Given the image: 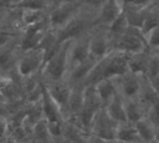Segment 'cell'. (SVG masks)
<instances>
[{"mask_svg": "<svg viewBox=\"0 0 159 143\" xmlns=\"http://www.w3.org/2000/svg\"><path fill=\"white\" fill-rule=\"evenodd\" d=\"M128 60H129V53L127 52L119 50L109 51L104 57L99 58L94 63V66L84 78L83 85L84 86L96 85L98 81L103 78H111L129 71Z\"/></svg>", "mask_w": 159, "mask_h": 143, "instance_id": "1", "label": "cell"}, {"mask_svg": "<svg viewBox=\"0 0 159 143\" xmlns=\"http://www.w3.org/2000/svg\"><path fill=\"white\" fill-rule=\"evenodd\" d=\"M97 14H98L97 9L82 5V7L73 16V19L70 20L68 24L65 25L61 30L56 31L58 42L73 40L76 37H80V36L88 34L92 30V27L96 25Z\"/></svg>", "mask_w": 159, "mask_h": 143, "instance_id": "2", "label": "cell"}, {"mask_svg": "<svg viewBox=\"0 0 159 143\" xmlns=\"http://www.w3.org/2000/svg\"><path fill=\"white\" fill-rule=\"evenodd\" d=\"M68 44L70 40L62 41L57 50L45 61L40 72L42 83L58 81L66 77L68 72Z\"/></svg>", "mask_w": 159, "mask_h": 143, "instance_id": "3", "label": "cell"}, {"mask_svg": "<svg viewBox=\"0 0 159 143\" xmlns=\"http://www.w3.org/2000/svg\"><path fill=\"white\" fill-rule=\"evenodd\" d=\"M118 122L113 119L106 108H101L89 126L87 142H116Z\"/></svg>", "mask_w": 159, "mask_h": 143, "instance_id": "4", "label": "cell"}, {"mask_svg": "<svg viewBox=\"0 0 159 143\" xmlns=\"http://www.w3.org/2000/svg\"><path fill=\"white\" fill-rule=\"evenodd\" d=\"M103 107H104V104H103L102 99L99 98V96H98V93L96 91L94 85L86 86L84 95H83V104H82V108L80 109V112L76 116H71V117H67V118L73 119L83 129H86V131L89 132V126H91L94 116Z\"/></svg>", "mask_w": 159, "mask_h": 143, "instance_id": "5", "label": "cell"}, {"mask_svg": "<svg viewBox=\"0 0 159 143\" xmlns=\"http://www.w3.org/2000/svg\"><path fill=\"white\" fill-rule=\"evenodd\" d=\"M82 4L78 0H57L47 12L48 27L58 31L80 11Z\"/></svg>", "mask_w": 159, "mask_h": 143, "instance_id": "6", "label": "cell"}, {"mask_svg": "<svg viewBox=\"0 0 159 143\" xmlns=\"http://www.w3.org/2000/svg\"><path fill=\"white\" fill-rule=\"evenodd\" d=\"M45 50H42L41 47H34L21 51L15 68L21 77H26L40 73L45 65Z\"/></svg>", "mask_w": 159, "mask_h": 143, "instance_id": "7", "label": "cell"}, {"mask_svg": "<svg viewBox=\"0 0 159 143\" xmlns=\"http://www.w3.org/2000/svg\"><path fill=\"white\" fill-rule=\"evenodd\" d=\"M147 47L148 45L145 40V34L142 31V29L129 25L127 30L114 41L112 50H119L127 53H133L142 51Z\"/></svg>", "mask_w": 159, "mask_h": 143, "instance_id": "8", "label": "cell"}, {"mask_svg": "<svg viewBox=\"0 0 159 143\" xmlns=\"http://www.w3.org/2000/svg\"><path fill=\"white\" fill-rule=\"evenodd\" d=\"M142 76L143 73H135L132 71H127L122 75H118L111 78L114 83L117 95L122 97L124 101H128V99H133L138 97Z\"/></svg>", "mask_w": 159, "mask_h": 143, "instance_id": "9", "label": "cell"}, {"mask_svg": "<svg viewBox=\"0 0 159 143\" xmlns=\"http://www.w3.org/2000/svg\"><path fill=\"white\" fill-rule=\"evenodd\" d=\"M89 36V53L93 58L99 60L112 51V41L108 32V26L94 25L88 34Z\"/></svg>", "mask_w": 159, "mask_h": 143, "instance_id": "10", "label": "cell"}, {"mask_svg": "<svg viewBox=\"0 0 159 143\" xmlns=\"http://www.w3.org/2000/svg\"><path fill=\"white\" fill-rule=\"evenodd\" d=\"M88 34L76 37L73 40H70V44H68V71L91 56Z\"/></svg>", "mask_w": 159, "mask_h": 143, "instance_id": "11", "label": "cell"}, {"mask_svg": "<svg viewBox=\"0 0 159 143\" xmlns=\"http://www.w3.org/2000/svg\"><path fill=\"white\" fill-rule=\"evenodd\" d=\"M45 88L47 90L48 95L52 97V99L60 106V108L65 109L70 93H71V83L65 78L58 80V81H53V82H48V83H43ZM65 116V114H63Z\"/></svg>", "mask_w": 159, "mask_h": 143, "instance_id": "12", "label": "cell"}, {"mask_svg": "<svg viewBox=\"0 0 159 143\" xmlns=\"http://www.w3.org/2000/svg\"><path fill=\"white\" fill-rule=\"evenodd\" d=\"M20 53H21V48H20V36H19L9 45L0 47V68L4 72H9L14 70Z\"/></svg>", "mask_w": 159, "mask_h": 143, "instance_id": "13", "label": "cell"}, {"mask_svg": "<svg viewBox=\"0 0 159 143\" xmlns=\"http://www.w3.org/2000/svg\"><path fill=\"white\" fill-rule=\"evenodd\" d=\"M123 1L122 0H107L99 9L96 19V25L109 26L111 22L123 11Z\"/></svg>", "mask_w": 159, "mask_h": 143, "instance_id": "14", "label": "cell"}, {"mask_svg": "<svg viewBox=\"0 0 159 143\" xmlns=\"http://www.w3.org/2000/svg\"><path fill=\"white\" fill-rule=\"evenodd\" d=\"M84 88L86 86L83 83H76L71 85V93L67 101V104L63 109L65 119L71 116H76L80 109L82 108L83 104V95H84Z\"/></svg>", "mask_w": 159, "mask_h": 143, "instance_id": "15", "label": "cell"}, {"mask_svg": "<svg viewBox=\"0 0 159 143\" xmlns=\"http://www.w3.org/2000/svg\"><path fill=\"white\" fill-rule=\"evenodd\" d=\"M138 101L142 103V106L144 107L145 112L155 103L159 101V93L155 91V88L153 87L150 80L143 75L142 76V82H140V87H139V92H138Z\"/></svg>", "mask_w": 159, "mask_h": 143, "instance_id": "16", "label": "cell"}, {"mask_svg": "<svg viewBox=\"0 0 159 143\" xmlns=\"http://www.w3.org/2000/svg\"><path fill=\"white\" fill-rule=\"evenodd\" d=\"M42 108H43V117L47 119V122L52 123V122H63L65 121L62 109L48 95L45 86H43V93H42Z\"/></svg>", "mask_w": 159, "mask_h": 143, "instance_id": "17", "label": "cell"}, {"mask_svg": "<svg viewBox=\"0 0 159 143\" xmlns=\"http://www.w3.org/2000/svg\"><path fill=\"white\" fill-rule=\"evenodd\" d=\"M98 60L93 58L92 56H89L87 60H84L83 62L78 63L77 66H75L73 68H71L67 75H66V80L71 83V85H76V83H83L84 78L87 77L88 72L92 70V67L94 66V63Z\"/></svg>", "mask_w": 159, "mask_h": 143, "instance_id": "18", "label": "cell"}, {"mask_svg": "<svg viewBox=\"0 0 159 143\" xmlns=\"http://www.w3.org/2000/svg\"><path fill=\"white\" fill-rule=\"evenodd\" d=\"M116 142H127V143H142L139 133L134 123L128 121L118 123L117 133H116Z\"/></svg>", "mask_w": 159, "mask_h": 143, "instance_id": "19", "label": "cell"}, {"mask_svg": "<svg viewBox=\"0 0 159 143\" xmlns=\"http://www.w3.org/2000/svg\"><path fill=\"white\" fill-rule=\"evenodd\" d=\"M148 6H138V5H133V4H124L123 5V11L127 16L128 24L132 25V26H137V27L142 29L145 15H147V11H148Z\"/></svg>", "mask_w": 159, "mask_h": 143, "instance_id": "20", "label": "cell"}, {"mask_svg": "<svg viewBox=\"0 0 159 143\" xmlns=\"http://www.w3.org/2000/svg\"><path fill=\"white\" fill-rule=\"evenodd\" d=\"M150 55V48L147 47L142 51L129 53V60H128V67L129 71L135 72V73H145L148 60Z\"/></svg>", "mask_w": 159, "mask_h": 143, "instance_id": "21", "label": "cell"}, {"mask_svg": "<svg viewBox=\"0 0 159 143\" xmlns=\"http://www.w3.org/2000/svg\"><path fill=\"white\" fill-rule=\"evenodd\" d=\"M104 108H106V111L109 113V116H111L113 119H116L118 123L127 121L124 99H123L122 97H119L118 95H116V96L104 106Z\"/></svg>", "mask_w": 159, "mask_h": 143, "instance_id": "22", "label": "cell"}, {"mask_svg": "<svg viewBox=\"0 0 159 143\" xmlns=\"http://www.w3.org/2000/svg\"><path fill=\"white\" fill-rule=\"evenodd\" d=\"M134 124L137 127V131L139 133L142 143H155L157 128L147 117H143L142 119H139Z\"/></svg>", "mask_w": 159, "mask_h": 143, "instance_id": "23", "label": "cell"}, {"mask_svg": "<svg viewBox=\"0 0 159 143\" xmlns=\"http://www.w3.org/2000/svg\"><path fill=\"white\" fill-rule=\"evenodd\" d=\"M31 142H52L47 119L43 117L31 128Z\"/></svg>", "mask_w": 159, "mask_h": 143, "instance_id": "24", "label": "cell"}, {"mask_svg": "<svg viewBox=\"0 0 159 143\" xmlns=\"http://www.w3.org/2000/svg\"><path fill=\"white\" fill-rule=\"evenodd\" d=\"M94 87H96V91H97V93H98V96L102 99L104 106L117 95V91H116V87H114L112 78H103V80L98 81L94 85Z\"/></svg>", "mask_w": 159, "mask_h": 143, "instance_id": "25", "label": "cell"}, {"mask_svg": "<svg viewBox=\"0 0 159 143\" xmlns=\"http://www.w3.org/2000/svg\"><path fill=\"white\" fill-rule=\"evenodd\" d=\"M125 104V114H127V121L130 123H135L143 117H145V109L142 106V103L138 101V98L128 99L124 101Z\"/></svg>", "mask_w": 159, "mask_h": 143, "instance_id": "26", "label": "cell"}, {"mask_svg": "<svg viewBox=\"0 0 159 143\" xmlns=\"http://www.w3.org/2000/svg\"><path fill=\"white\" fill-rule=\"evenodd\" d=\"M128 26H129V24H128L127 16H125L124 11H122V12L111 22V25L108 26V32H109V37H111V41H112V46H113L114 41L127 30Z\"/></svg>", "mask_w": 159, "mask_h": 143, "instance_id": "27", "label": "cell"}, {"mask_svg": "<svg viewBox=\"0 0 159 143\" xmlns=\"http://www.w3.org/2000/svg\"><path fill=\"white\" fill-rule=\"evenodd\" d=\"M56 1L57 0H17L12 7L50 11V9L56 4Z\"/></svg>", "mask_w": 159, "mask_h": 143, "instance_id": "28", "label": "cell"}, {"mask_svg": "<svg viewBox=\"0 0 159 143\" xmlns=\"http://www.w3.org/2000/svg\"><path fill=\"white\" fill-rule=\"evenodd\" d=\"M20 10H21V21H22L24 29L26 26H30L45 20L48 12L43 10H31V9H20Z\"/></svg>", "mask_w": 159, "mask_h": 143, "instance_id": "29", "label": "cell"}, {"mask_svg": "<svg viewBox=\"0 0 159 143\" xmlns=\"http://www.w3.org/2000/svg\"><path fill=\"white\" fill-rule=\"evenodd\" d=\"M144 75L149 80L159 75V51L150 50V55H149V60H148V65Z\"/></svg>", "mask_w": 159, "mask_h": 143, "instance_id": "30", "label": "cell"}, {"mask_svg": "<svg viewBox=\"0 0 159 143\" xmlns=\"http://www.w3.org/2000/svg\"><path fill=\"white\" fill-rule=\"evenodd\" d=\"M145 40L150 50L159 51V25H157L154 29L145 34Z\"/></svg>", "mask_w": 159, "mask_h": 143, "instance_id": "31", "label": "cell"}, {"mask_svg": "<svg viewBox=\"0 0 159 143\" xmlns=\"http://www.w3.org/2000/svg\"><path fill=\"white\" fill-rule=\"evenodd\" d=\"M145 117L155 126L157 131H159V101L155 102L145 113Z\"/></svg>", "mask_w": 159, "mask_h": 143, "instance_id": "32", "label": "cell"}, {"mask_svg": "<svg viewBox=\"0 0 159 143\" xmlns=\"http://www.w3.org/2000/svg\"><path fill=\"white\" fill-rule=\"evenodd\" d=\"M20 35H16V34H11L9 31H5V30H1L0 29V47H4L6 45H9L10 42H12L14 40H16Z\"/></svg>", "mask_w": 159, "mask_h": 143, "instance_id": "33", "label": "cell"}, {"mask_svg": "<svg viewBox=\"0 0 159 143\" xmlns=\"http://www.w3.org/2000/svg\"><path fill=\"white\" fill-rule=\"evenodd\" d=\"M82 5L84 6H89V7H93V9H99L107 0H78Z\"/></svg>", "mask_w": 159, "mask_h": 143, "instance_id": "34", "label": "cell"}, {"mask_svg": "<svg viewBox=\"0 0 159 143\" xmlns=\"http://www.w3.org/2000/svg\"><path fill=\"white\" fill-rule=\"evenodd\" d=\"M150 82H152L153 87L155 88V91L159 93V75L155 76V77H153V78H150Z\"/></svg>", "mask_w": 159, "mask_h": 143, "instance_id": "35", "label": "cell"}, {"mask_svg": "<svg viewBox=\"0 0 159 143\" xmlns=\"http://www.w3.org/2000/svg\"><path fill=\"white\" fill-rule=\"evenodd\" d=\"M155 143H159V131H157V138H155Z\"/></svg>", "mask_w": 159, "mask_h": 143, "instance_id": "36", "label": "cell"}, {"mask_svg": "<svg viewBox=\"0 0 159 143\" xmlns=\"http://www.w3.org/2000/svg\"><path fill=\"white\" fill-rule=\"evenodd\" d=\"M2 72H4V71H2V70H1V68H0V75H1V73H2Z\"/></svg>", "mask_w": 159, "mask_h": 143, "instance_id": "37", "label": "cell"}, {"mask_svg": "<svg viewBox=\"0 0 159 143\" xmlns=\"http://www.w3.org/2000/svg\"><path fill=\"white\" fill-rule=\"evenodd\" d=\"M2 11H4V10H1V11H0V16H1V14H2Z\"/></svg>", "mask_w": 159, "mask_h": 143, "instance_id": "38", "label": "cell"}, {"mask_svg": "<svg viewBox=\"0 0 159 143\" xmlns=\"http://www.w3.org/2000/svg\"><path fill=\"white\" fill-rule=\"evenodd\" d=\"M154 51H155V50H154Z\"/></svg>", "mask_w": 159, "mask_h": 143, "instance_id": "39", "label": "cell"}]
</instances>
